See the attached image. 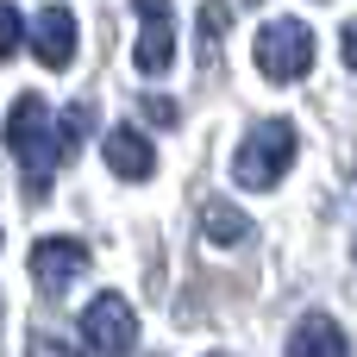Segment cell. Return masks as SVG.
<instances>
[{
    "label": "cell",
    "mask_w": 357,
    "mask_h": 357,
    "mask_svg": "<svg viewBox=\"0 0 357 357\" xmlns=\"http://www.w3.org/2000/svg\"><path fill=\"white\" fill-rule=\"evenodd\" d=\"M6 151L25 163V201H50V163H56V126L44 94H19L6 113Z\"/></svg>",
    "instance_id": "1"
},
{
    "label": "cell",
    "mask_w": 357,
    "mask_h": 357,
    "mask_svg": "<svg viewBox=\"0 0 357 357\" xmlns=\"http://www.w3.org/2000/svg\"><path fill=\"white\" fill-rule=\"evenodd\" d=\"M295 151H301L295 126H289V119H264V126H251L245 144L232 151V182H238V188H276L282 169L295 163Z\"/></svg>",
    "instance_id": "2"
},
{
    "label": "cell",
    "mask_w": 357,
    "mask_h": 357,
    "mask_svg": "<svg viewBox=\"0 0 357 357\" xmlns=\"http://www.w3.org/2000/svg\"><path fill=\"white\" fill-rule=\"evenodd\" d=\"M251 56H257V69L270 82H301L314 69V31L301 19H270V25H257Z\"/></svg>",
    "instance_id": "3"
},
{
    "label": "cell",
    "mask_w": 357,
    "mask_h": 357,
    "mask_svg": "<svg viewBox=\"0 0 357 357\" xmlns=\"http://www.w3.org/2000/svg\"><path fill=\"white\" fill-rule=\"evenodd\" d=\"M82 345L94 357H132L138 345V314H132V301L126 295H94L88 307H82Z\"/></svg>",
    "instance_id": "4"
},
{
    "label": "cell",
    "mask_w": 357,
    "mask_h": 357,
    "mask_svg": "<svg viewBox=\"0 0 357 357\" xmlns=\"http://www.w3.org/2000/svg\"><path fill=\"white\" fill-rule=\"evenodd\" d=\"M144 31H138V50H132V69L138 75H163L176 63V25H169V0H132Z\"/></svg>",
    "instance_id": "5"
},
{
    "label": "cell",
    "mask_w": 357,
    "mask_h": 357,
    "mask_svg": "<svg viewBox=\"0 0 357 357\" xmlns=\"http://www.w3.org/2000/svg\"><path fill=\"white\" fill-rule=\"evenodd\" d=\"M25 270L38 276V289H44V295H63V289H69V276H82V270H88V245H82V238H38V245H31V257H25Z\"/></svg>",
    "instance_id": "6"
},
{
    "label": "cell",
    "mask_w": 357,
    "mask_h": 357,
    "mask_svg": "<svg viewBox=\"0 0 357 357\" xmlns=\"http://www.w3.org/2000/svg\"><path fill=\"white\" fill-rule=\"evenodd\" d=\"M31 44H38L44 69H69V56H75V13L69 6H44L31 19Z\"/></svg>",
    "instance_id": "7"
},
{
    "label": "cell",
    "mask_w": 357,
    "mask_h": 357,
    "mask_svg": "<svg viewBox=\"0 0 357 357\" xmlns=\"http://www.w3.org/2000/svg\"><path fill=\"white\" fill-rule=\"evenodd\" d=\"M289 357H351V339H345V326L339 320H326V314H307V320H295L289 326Z\"/></svg>",
    "instance_id": "8"
},
{
    "label": "cell",
    "mask_w": 357,
    "mask_h": 357,
    "mask_svg": "<svg viewBox=\"0 0 357 357\" xmlns=\"http://www.w3.org/2000/svg\"><path fill=\"white\" fill-rule=\"evenodd\" d=\"M107 169H113V176H126V182H144V176L157 169L151 138H144V132H132V126H113V132H107Z\"/></svg>",
    "instance_id": "9"
},
{
    "label": "cell",
    "mask_w": 357,
    "mask_h": 357,
    "mask_svg": "<svg viewBox=\"0 0 357 357\" xmlns=\"http://www.w3.org/2000/svg\"><path fill=\"white\" fill-rule=\"evenodd\" d=\"M201 232H207V245H245L251 238V220L232 207V201H201Z\"/></svg>",
    "instance_id": "10"
},
{
    "label": "cell",
    "mask_w": 357,
    "mask_h": 357,
    "mask_svg": "<svg viewBox=\"0 0 357 357\" xmlns=\"http://www.w3.org/2000/svg\"><path fill=\"white\" fill-rule=\"evenodd\" d=\"M226 19H232L226 0H207L201 6V19H195L201 25V69H220V31H226Z\"/></svg>",
    "instance_id": "11"
},
{
    "label": "cell",
    "mask_w": 357,
    "mask_h": 357,
    "mask_svg": "<svg viewBox=\"0 0 357 357\" xmlns=\"http://www.w3.org/2000/svg\"><path fill=\"white\" fill-rule=\"evenodd\" d=\"M88 132H94V100H75V107L63 113V126H56V144H63V151H82Z\"/></svg>",
    "instance_id": "12"
},
{
    "label": "cell",
    "mask_w": 357,
    "mask_h": 357,
    "mask_svg": "<svg viewBox=\"0 0 357 357\" xmlns=\"http://www.w3.org/2000/svg\"><path fill=\"white\" fill-rule=\"evenodd\" d=\"M19 44H25V19H19V6H6V0H0V63H13V56H19Z\"/></svg>",
    "instance_id": "13"
},
{
    "label": "cell",
    "mask_w": 357,
    "mask_h": 357,
    "mask_svg": "<svg viewBox=\"0 0 357 357\" xmlns=\"http://www.w3.org/2000/svg\"><path fill=\"white\" fill-rule=\"evenodd\" d=\"M144 119H151V126H176V119H182V107H176V100H163V94H144Z\"/></svg>",
    "instance_id": "14"
},
{
    "label": "cell",
    "mask_w": 357,
    "mask_h": 357,
    "mask_svg": "<svg viewBox=\"0 0 357 357\" xmlns=\"http://www.w3.org/2000/svg\"><path fill=\"white\" fill-rule=\"evenodd\" d=\"M25 357H75V351H69L63 339H31V345H25Z\"/></svg>",
    "instance_id": "15"
},
{
    "label": "cell",
    "mask_w": 357,
    "mask_h": 357,
    "mask_svg": "<svg viewBox=\"0 0 357 357\" xmlns=\"http://www.w3.org/2000/svg\"><path fill=\"white\" fill-rule=\"evenodd\" d=\"M339 50H345V69L357 75V19L345 25V31H339Z\"/></svg>",
    "instance_id": "16"
},
{
    "label": "cell",
    "mask_w": 357,
    "mask_h": 357,
    "mask_svg": "<svg viewBox=\"0 0 357 357\" xmlns=\"http://www.w3.org/2000/svg\"><path fill=\"white\" fill-rule=\"evenodd\" d=\"M213 357H220V351H213Z\"/></svg>",
    "instance_id": "17"
}]
</instances>
